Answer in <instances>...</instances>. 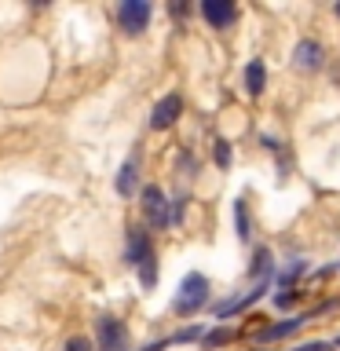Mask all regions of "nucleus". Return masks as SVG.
I'll use <instances>...</instances> for the list:
<instances>
[{
	"instance_id": "nucleus-1",
	"label": "nucleus",
	"mask_w": 340,
	"mask_h": 351,
	"mask_svg": "<svg viewBox=\"0 0 340 351\" xmlns=\"http://www.w3.org/2000/svg\"><path fill=\"white\" fill-rule=\"evenodd\" d=\"M205 304H208V278L205 274H186L180 293H175V300H172V311L175 315H194V311H202Z\"/></svg>"
},
{
	"instance_id": "nucleus-2",
	"label": "nucleus",
	"mask_w": 340,
	"mask_h": 351,
	"mask_svg": "<svg viewBox=\"0 0 340 351\" xmlns=\"http://www.w3.org/2000/svg\"><path fill=\"white\" fill-rule=\"evenodd\" d=\"M150 15H154V8L147 0H125V4L117 8V22L125 33H143L150 26Z\"/></svg>"
},
{
	"instance_id": "nucleus-3",
	"label": "nucleus",
	"mask_w": 340,
	"mask_h": 351,
	"mask_svg": "<svg viewBox=\"0 0 340 351\" xmlns=\"http://www.w3.org/2000/svg\"><path fill=\"white\" fill-rule=\"evenodd\" d=\"M143 216H147L150 227H169V202H165L161 186H147L143 191Z\"/></svg>"
},
{
	"instance_id": "nucleus-4",
	"label": "nucleus",
	"mask_w": 340,
	"mask_h": 351,
	"mask_svg": "<svg viewBox=\"0 0 340 351\" xmlns=\"http://www.w3.org/2000/svg\"><path fill=\"white\" fill-rule=\"evenodd\" d=\"M95 340H99V351H121L125 348V322H117V318H99L95 322Z\"/></svg>"
},
{
	"instance_id": "nucleus-5",
	"label": "nucleus",
	"mask_w": 340,
	"mask_h": 351,
	"mask_svg": "<svg viewBox=\"0 0 340 351\" xmlns=\"http://www.w3.org/2000/svg\"><path fill=\"white\" fill-rule=\"evenodd\" d=\"M202 19L208 22L212 29H223L238 19V8L230 0H202Z\"/></svg>"
},
{
	"instance_id": "nucleus-6",
	"label": "nucleus",
	"mask_w": 340,
	"mask_h": 351,
	"mask_svg": "<svg viewBox=\"0 0 340 351\" xmlns=\"http://www.w3.org/2000/svg\"><path fill=\"white\" fill-rule=\"evenodd\" d=\"M180 114H183V99L175 95V92H169L161 99L158 106H154V114H150V128H169V125H175V121H180Z\"/></svg>"
},
{
	"instance_id": "nucleus-7",
	"label": "nucleus",
	"mask_w": 340,
	"mask_h": 351,
	"mask_svg": "<svg viewBox=\"0 0 340 351\" xmlns=\"http://www.w3.org/2000/svg\"><path fill=\"white\" fill-rule=\"evenodd\" d=\"M293 62H296V70H304V73L322 70V62H326L322 44H318V40H300V44H296V51H293Z\"/></svg>"
},
{
	"instance_id": "nucleus-8",
	"label": "nucleus",
	"mask_w": 340,
	"mask_h": 351,
	"mask_svg": "<svg viewBox=\"0 0 340 351\" xmlns=\"http://www.w3.org/2000/svg\"><path fill=\"white\" fill-rule=\"evenodd\" d=\"M128 260L136 263V267H143L147 260H154V249H150V234H147V230H132V238H128Z\"/></svg>"
},
{
	"instance_id": "nucleus-9",
	"label": "nucleus",
	"mask_w": 340,
	"mask_h": 351,
	"mask_svg": "<svg viewBox=\"0 0 340 351\" xmlns=\"http://www.w3.org/2000/svg\"><path fill=\"white\" fill-rule=\"evenodd\" d=\"M263 88H267V66H263L260 59H252L245 66V92L249 95H260Z\"/></svg>"
},
{
	"instance_id": "nucleus-10",
	"label": "nucleus",
	"mask_w": 340,
	"mask_h": 351,
	"mask_svg": "<svg viewBox=\"0 0 340 351\" xmlns=\"http://www.w3.org/2000/svg\"><path fill=\"white\" fill-rule=\"evenodd\" d=\"M307 322V318H289V322H282V326H267V329H260V340H278V337H289L296 333Z\"/></svg>"
},
{
	"instance_id": "nucleus-11",
	"label": "nucleus",
	"mask_w": 340,
	"mask_h": 351,
	"mask_svg": "<svg viewBox=\"0 0 340 351\" xmlns=\"http://www.w3.org/2000/svg\"><path fill=\"white\" fill-rule=\"evenodd\" d=\"M132 176H136V158H128L125 161V169H121V176H117V194H132Z\"/></svg>"
},
{
	"instance_id": "nucleus-12",
	"label": "nucleus",
	"mask_w": 340,
	"mask_h": 351,
	"mask_svg": "<svg viewBox=\"0 0 340 351\" xmlns=\"http://www.w3.org/2000/svg\"><path fill=\"white\" fill-rule=\"evenodd\" d=\"M139 278H143V285H147V289H154V282H158V260H147L139 267Z\"/></svg>"
},
{
	"instance_id": "nucleus-13",
	"label": "nucleus",
	"mask_w": 340,
	"mask_h": 351,
	"mask_svg": "<svg viewBox=\"0 0 340 351\" xmlns=\"http://www.w3.org/2000/svg\"><path fill=\"white\" fill-rule=\"evenodd\" d=\"M267 267H271V252L260 249V252H256V263L249 267V274H256V278H260V274H267Z\"/></svg>"
},
{
	"instance_id": "nucleus-14",
	"label": "nucleus",
	"mask_w": 340,
	"mask_h": 351,
	"mask_svg": "<svg viewBox=\"0 0 340 351\" xmlns=\"http://www.w3.org/2000/svg\"><path fill=\"white\" fill-rule=\"evenodd\" d=\"M216 165H219V169H227V165H230V143H223V139L216 143Z\"/></svg>"
},
{
	"instance_id": "nucleus-15",
	"label": "nucleus",
	"mask_w": 340,
	"mask_h": 351,
	"mask_svg": "<svg viewBox=\"0 0 340 351\" xmlns=\"http://www.w3.org/2000/svg\"><path fill=\"white\" fill-rule=\"evenodd\" d=\"M66 351H95V348H92V340H88V337H70V340H66Z\"/></svg>"
},
{
	"instance_id": "nucleus-16",
	"label": "nucleus",
	"mask_w": 340,
	"mask_h": 351,
	"mask_svg": "<svg viewBox=\"0 0 340 351\" xmlns=\"http://www.w3.org/2000/svg\"><path fill=\"white\" fill-rule=\"evenodd\" d=\"M234 213H238V234H241V241H245V238H249V223H245V205L238 202V208H234Z\"/></svg>"
},
{
	"instance_id": "nucleus-17",
	"label": "nucleus",
	"mask_w": 340,
	"mask_h": 351,
	"mask_svg": "<svg viewBox=\"0 0 340 351\" xmlns=\"http://www.w3.org/2000/svg\"><path fill=\"white\" fill-rule=\"evenodd\" d=\"M227 340H230V329H212L205 337V344H227Z\"/></svg>"
},
{
	"instance_id": "nucleus-18",
	"label": "nucleus",
	"mask_w": 340,
	"mask_h": 351,
	"mask_svg": "<svg viewBox=\"0 0 340 351\" xmlns=\"http://www.w3.org/2000/svg\"><path fill=\"white\" fill-rule=\"evenodd\" d=\"M293 351H329V344H322V340H311V344H300V348H293Z\"/></svg>"
},
{
	"instance_id": "nucleus-19",
	"label": "nucleus",
	"mask_w": 340,
	"mask_h": 351,
	"mask_svg": "<svg viewBox=\"0 0 340 351\" xmlns=\"http://www.w3.org/2000/svg\"><path fill=\"white\" fill-rule=\"evenodd\" d=\"M296 300V293H278V296H274V304H278V307H289Z\"/></svg>"
},
{
	"instance_id": "nucleus-20",
	"label": "nucleus",
	"mask_w": 340,
	"mask_h": 351,
	"mask_svg": "<svg viewBox=\"0 0 340 351\" xmlns=\"http://www.w3.org/2000/svg\"><path fill=\"white\" fill-rule=\"evenodd\" d=\"M337 15H340V4H337Z\"/></svg>"
}]
</instances>
